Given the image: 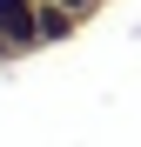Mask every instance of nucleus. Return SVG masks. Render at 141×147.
Masks as SVG:
<instances>
[{"label":"nucleus","instance_id":"1","mask_svg":"<svg viewBox=\"0 0 141 147\" xmlns=\"http://www.w3.org/2000/svg\"><path fill=\"white\" fill-rule=\"evenodd\" d=\"M40 47V7L34 0H0V60H20Z\"/></svg>","mask_w":141,"mask_h":147},{"label":"nucleus","instance_id":"2","mask_svg":"<svg viewBox=\"0 0 141 147\" xmlns=\"http://www.w3.org/2000/svg\"><path fill=\"white\" fill-rule=\"evenodd\" d=\"M74 34H81V13H74V7H61V0H40V47L74 40Z\"/></svg>","mask_w":141,"mask_h":147},{"label":"nucleus","instance_id":"3","mask_svg":"<svg viewBox=\"0 0 141 147\" xmlns=\"http://www.w3.org/2000/svg\"><path fill=\"white\" fill-rule=\"evenodd\" d=\"M61 7H74V13H81V20H87V13H94V7H101V0H61Z\"/></svg>","mask_w":141,"mask_h":147},{"label":"nucleus","instance_id":"4","mask_svg":"<svg viewBox=\"0 0 141 147\" xmlns=\"http://www.w3.org/2000/svg\"><path fill=\"white\" fill-rule=\"evenodd\" d=\"M34 7H40V0H34Z\"/></svg>","mask_w":141,"mask_h":147}]
</instances>
